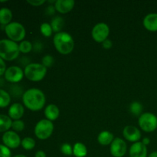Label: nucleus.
Wrapping results in <instances>:
<instances>
[{"instance_id":"f257e3e1","label":"nucleus","mask_w":157,"mask_h":157,"mask_svg":"<svg viewBox=\"0 0 157 157\" xmlns=\"http://www.w3.org/2000/svg\"><path fill=\"white\" fill-rule=\"evenodd\" d=\"M22 102L25 107L31 111L42 110L46 103L44 92L38 88H30L23 93Z\"/></svg>"},{"instance_id":"f03ea898","label":"nucleus","mask_w":157,"mask_h":157,"mask_svg":"<svg viewBox=\"0 0 157 157\" xmlns=\"http://www.w3.org/2000/svg\"><path fill=\"white\" fill-rule=\"evenodd\" d=\"M53 44L58 53L67 55L71 53L75 48V41L71 35L65 32L56 33L53 38Z\"/></svg>"},{"instance_id":"7ed1b4c3","label":"nucleus","mask_w":157,"mask_h":157,"mask_svg":"<svg viewBox=\"0 0 157 157\" xmlns=\"http://www.w3.org/2000/svg\"><path fill=\"white\" fill-rule=\"evenodd\" d=\"M20 54L18 43L10 39L0 40V58L4 61H14Z\"/></svg>"},{"instance_id":"20e7f679","label":"nucleus","mask_w":157,"mask_h":157,"mask_svg":"<svg viewBox=\"0 0 157 157\" xmlns=\"http://www.w3.org/2000/svg\"><path fill=\"white\" fill-rule=\"evenodd\" d=\"M48 68L40 63H29L25 67V77L33 82L42 81L46 76Z\"/></svg>"},{"instance_id":"39448f33","label":"nucleus","mask_w":157,"mask_h":157,"mask_svg":"<svg viewBox=\"0 0 157 157\" xmlns=\"http://www.w3.org/2000/svg\"><path fill=\"white\" fill-rule=\"evenodd\" d=\"M5 32L9 39L16 43L24 41L26 35V31L24 25L17 21H12L5 26Z\"/></svg>"},{"instance_id":"423d86ee","label":"nucleus","mask_w":157,"mask_h":157,"mask_svg":"<svg viewBox=\"0 0 157 157\" xmlns=\"http://www.w3.org/2000/svg\"><path fill=\"white\" fill-rule=\"evenodd\" d=\"M55 126L52 121L47 119H42L38 121L34 129V133L38 139L44 140L52 135Z\"/></svg>"},{"instance_id":"0eeeda50","label":"nucleus","mask_w":157,"mask_h":157,"mask_svg":"<svg viewBox=\"0 0 157 157\" xmlns=\"http://www.w3.org/2000/svg\"><path fill=\"white\" fill-rule=\"evenodd\" d=\"M138 124L144 132L151 133L157 129V117L150 112L142 113L138 119Z\"/></svg>"},{"instance_id":"6e6552de","label":"nucleus","mask_w":157,"mask_h":157,"mask_svg":"<svg viewBox=\"0 0 157 157\" xmlns=\"http://www.w3.org/2000/svg\"><path fill=\"white\" fill-rule=\"evenodd\" d=\"M110 35V28L104 22H99L94 26L91 31V36L96 42L102 44L105 40L108 39Z\"/></svg>"},{"instance_id":"1a4fd4ad","label":"nucleus","mask_w":157,"mask_h":157,"mask_svg":"<svg viewBox=\"0 0 157 157\" xmlns=\"http://www.w3.org/2000/svg\"><path fill=\"white\" fill-rule=\"evenodd\" d=\"M25 76L24 71L18 66H10L6 69L4 78L8 82L16 84L20 82Z\"/></svg>"},{"instance_id":"9d476101","label":"nucleus","mask_w":157,"mask_h":157,"mask_svg":"<svg viewBox=\"0 0 157 157\" xmlns=\"http://www.w3.org/2000/svg\"><path fill=\"white\" fill-rule=\"evenodd\" d=\"M127 151V143L120 137L114 138L110 145V154L113 157H124Z\"/></svg>"},{"instance_id":"9b49d317","label":"nucleus","mask_w":157,"mask_h":157,"mask_svg":"<svg viewBox=\"0 0 157 157\" xmlns=\"http://www.w3.org/2000/svg\"><path fill=\"white\" fill-rule=\"evenodd\" d=\"M2 140L3 144L10 150L18 148L21 145V138L18 136V133L13 130H9L3 133L2 136Z\"/></svg>"},{"instance_id":"f8f14e48","label":"nucleus","mask_w":157,"mask_h":157,"mask_svg":"<svg viewBox=\"0 0 157 157\" xmlns=\"http://www.w3.org/2000/svg\"><path fill=\"white\" fill-rule=\"evenodd\" d=\"M123 136L125 138L126 140L131 143H136L140 140L142 137V133H141L140 129L134 126H126L123 130Z\"/></svg>"},{"instance_id":"ddd939ff","label":"nucleus","mask_w":157,"mask_h":157,"mask_svg":"<svg viewBox=\"0 0 157 157\" xmlns=\"http://www.w3.org/2000/svg\"><path fill=\"white\" fill-rule=\"evenodd\" d=\"M129 155L130 157H148L147 146L140 141L134 143L130 147Z\"/></svg>"},{"instance_id":"4468645a","label":"nucleus","mask_w":157,"mask_h":157,"mask_svg":"<svg viewBox=\"0 0 157 157\" xmlns=\"http://www.w3.org/2000/svg\"><path fill=\"white\" fill-rule=\"evenodd\" d=\"M24 106L20 103H14L9 107L8 110V116L13 121L21 120V118L24 116Z\"/></svg>"},{"instance_id":"2eb2a0df","label":"nucleus","mask_w":157,"mask_h":157,"mask_svg":"<svg viewBox=\"0 0 157 157\" xmlns=\"http://www.w3.org/2000/svg\"><path fill=\"white\" fill-rule=\"evenodd\" d=\"M75 2L74 0H57L55 3V9L61 14H67L74 9Z\"/></svg>"},{"instance_id":"dca6fc26","label":"nucleus","mask_w":157,"mask_h":157,"mask_svg":"<svg viewBox=\"0 0 157 157\" xmlns=\"http://www.w3.org/2000/svg\"><path fill=\"white\" fill-rule=\"evenodd\" d=\"M143 25L150 32H157V13H150L146 15L143 21Z\"/></svg>"},{"instance_id":"f3484780","label":"nucleus","mask_w":157,"mask_h":157,"mask_svg":"<svg viewBox=\"0 0 157 157\" xmlns=\"http://www.w3.org/2000/svg\"><path fill=\"white\" fill-rule=\"evenodd\" d=\"M44 114L45 116V119L50 121H56L60 115V110L57 105L54 104H50L46 106L44 110Z\"/></svg>"},{"instance_id":"a211bd4d","label":"nucleus","mask_w":157,"mask_h":157,"mask_svg":"<svg viewBox=\"0 0 157 157\" xmlns=\"http://www.w3.org/2000/svg\"><path fill=\"white\" fill-rule=\"evenodd\" d=\"M114 140V136L113 133L107 130H104L101 132L98 136V142L102 146H108L111 144Z\"/></svg>"},{"instance_id":"6ab92c4d","label":"nucleus","mask_w":157,"mask_h":157,"mask_svg":"<svg viewBox=\"0 0 157 157\" xmlns=\"http://www.w3.org/2000/svg\"><path fill=\"white\" fill-rule=\"evenodd\" d=\"M12 12L8 8L0 9V25L6 26L12 22Z\"/></svg>"},{"instance_id":"aec40b11","label":"nucleus","mask_w":157,"mask_h":157,"mask_svg":"<svg viewBox=\"0 0 157 157\" xmlns=\"http://www.w3.org/2000/svg\"><path fill=\"white\" fill-rule=\"evenodd\" d=\"M12 120L8 115L0 114V133H6L12 128Z\"/></svg>"},{"instance_id":"412c9836","label":"nucleus","mask_w":157,"mask_h":157,"mask_svg":"<svg viewBox=\"0 0 157 157\" xmlns=\"http://www.w3.org/2000/svg\"><path fill=\"white\" fill-rule=\"evenodd\" d=\"M73 155L75 157H85L87 155V147L82 143H76L73 146Z\"/></svg>"},{"instance_id":"4be33fe9","label":"nucleus","mask_w":157,"mask_h":157,"mask_svg":"<svg viewBox=\"0 0 157 157\" xmlns=\"http://www.w3.org/2000/svg\"><path fill=\"white\" fill-rule=\"evenodd\" d=\"M64 20L62 17L61 16H55V18H52V21H51V25H52L53 32L55 33H58V32H62V29L64 27Z\"/></svg>"},{"instance_id":"5701e85b","label":"nucleus","mask_w":157,"mask_h":157,"mask_svg":"<svg viewBox=\"0 0 157 157\" xmlns=\"http://www.w3.org/2000/svg\"><path fill=\"white\" fill-rule=\"evenodd\" d=\"M11 103V96L7 91L0 89V108L7 107Z\"/></svg>"},{"instance_id":"b1692460","label":"nucleus","mask_w":157,"mask_h":157,"mask_svg":"<svg viewBox=\"0 0 157 157\" xmlns=\"http://www.w3.org/2000/svg\"><path fill=\"white\" fill-rule=\"evenodd\" d=\"M130 111L133 115L136 117H140L142 114L143 112V105L141 103L138 102V101H133L130 104Z\"/></svg>"},{"instance_id":"393cba45","label":"nucleus","mask_w":157,"mask_h":157,"mask_svg":"<svg viewBox=\"0 0 157 157\" xmlns=\"http://www.w3.org/2000/svg\"><path fill=\"white\" fill-rule=\"evenodd\" d=\"M36 145V142L35 140L32 137H25L21 140V146L24 150H33Z\"/></svg>"},{"instance_id":"a878e982","label":"nucleus","mask_w":157,"mask_h":157,"mask_svg":"<svg viewBox=\"0 0 157 157\" xmlns=\"http://www.w3.org/2000/svg\"><path fill=\"white\" fill-rule=\"evenodd\" d=\"M18 48H19L20 53L28 54L33 50V44L31 41L24 40L18 44Z\"/></svg>"},{"instance_id":"bb28decb","label":"nucleus","mask_w":157,"mask_h":157,"mask_svg":"<svg viewBox=\"0 0 157 157\" xmlns=\"http://www.w3.org/2000/svg\"><path fill=\"white\" fill-rule=\"evenodd\" d=\"M40 32L41 35L45 38H49L53 34V29H52L51 24L48 22H43L40 26Z\"/></svg>"},{"instance_id":"cd10ccee","label":"nucleus","mask_w":157,"mask_h":157,"mask_svg":"<svg viewBox=\"0 0 157 157\" xmlns=\"http://www.w3.org/2000/svg\"><path fill=\"white\" fill-rule=\"evenodd\" d=\"M55 63V58L52 55H46L41 59V64L44 66L45 67L48 68L51 67Z\"/></svg>"},{"instance_id":"c85d7f7f","label":"nucleus","mask_w":157,"mask_h":157,"mask_svg":"<svg viewBox=\"0 0 157 157\" xmlns=\"http://www.w3.org/2000/svg\"><path fill=\"white\" fill-rule=\"evenodd\" d=\"M12 129L15 132H21L25 129V123L21 120L12 121Z\"/></svg>"},{"instance_id":"c756f323","label":"nucleus","mask_w":157,"mask_h":157,"mask_svg":"<svg viewBox=\"0 0 157 157\" xmlns=\"http://www.w3.org/2000/svg\"><path fill=\"white\" fill-rule=\"evenodd\" d=\"M61 152L64 156H71L73 155V147L69 144H64L61 147Z\"/></svg>"},{"instance_id":"7c9ffc66","label":"nucleus","mask_w":157,"mask_h":157,"mask_svg":"<svg viewBox=\"0 0 157 157\" xmlns=\"http://www.w3.org/2000/svg\"><path fill=\"white\" fill-rule=\"evenodd\" d=\"M0 157H12L11 150L4 144H0Z\"/></svg>"},{"instance_id":"2f4dec72","label":"nucleus","mask_w":157,"mask_h":157,"mask_svg":"<svg viewBox=\"0 0 157 157\" xmlns=\"http://www.w3.org/2000/svg\"><path fill=\"white\" fill-rule=\"evenodd\" d=\"M55 12H56V9H55V6H53V5H49L48 6L46 7L45 14L47 15H50V16L54 15H55Z\"/></svg>"},{"instance_id":"473e14b6","label":"nucleus","mask_w":157,"mask_h":157,"mask_svg":"<svg viewBox=\"0 0 157 157\" xmlns=\"http://www.w3.org/2000/svg\"><path fill=\"white\" fill-rule=\"evenodd\" d=\"M27 2L32 6H40L46 2L45 0H28Z\"/></svg>"},{"instance_id":"72a5a7b5","label":"nucleus","mask_w":157,"mask_h":157,"mask_svg":"<svg viewBox=\"0 0 157 157\" xmlns=\"http://www.w3.org/2000/svg\"><path fill=\"white\" fill-rule=\"evenodd\" d=\"M6 69H7V67H6V62L2 58H0V77L5 75Z\"/></svg>"},{"instance_id":"f704fd0d","label":"nucleus","mask_w":157,"mask_h":157,"mask_svg":"<svg viewBox=\"0 0 157 157\" xmlns=\"http://www.w3.org/2000/svg\"><path fill=\"white\" fill-rule=\"evenodd\" d=\"M113 46V43H112V41L110 39H107L102 43V47L104 48L106 50H108V49H110Z\"/></svg>"},{"instance_id":"c9c22d12","label":"nucleus","mask_w":157,"mask_h":157,"mask_svg":"<svg viewBox=\"0 0 157 157\" xmlns=\"http://www.w3.org/2000/svg\"><path fill=\"white\" fill-rule=\"evenodd\" d=\"M43 48V45L41 44V43L40 42V41H35V44H33V50L35 51V52H41V50H42Z\"/></svg>"},{"instance_id":"e433bc0d","label":"nucleus","mask_w":157,"mask_h":157,"mask_svg":"<svg viewBox=\"0 0 157 157\" xmlns=\"http://www.w3.org/2000/svg\"><path fill=\"white\" fill-rule=\"evenodd\" d=\"M35 157H46V153L43 150H38L35 153Z\"/></svg>"},{"instance_id":"4c0bfd02","label":"nucleus","mask_w":157,"mask_h":157,"mask_svg":"<svg viewBox=\"0 0 157 157\" xmlns=\"http://www.w3.org/2000/svg\"><path fill=\"white\" fill-rule=\"evenodd\" d=\"M142 143L144 144V145L147 146H147H148L149 144H150V138H148V137L144 138V139H143V140H142Z\"/></svg>"},{"instance_id":"58836bf2","label":"nucleus","mask_w":157,"mask_h":157,"mask_svg":"<svg viewBox=\"0 0 157 157\" xmlns=\"http://www.w3.org/2000/svg\"><path fill=\"white\" fill-rule=\"evenodd\" d=\"M148 157H157V151H153L149 155Z\"/></svg>"},{"instance_id":"ea45409f","label":"nucleus","mask_w":157,"mask_h":157,"mask_svg":"<svg viewBox=\"0 0 157 157\" xmlns=\"http://www.w3.org/2000/svg\"><path fill=\"white\" fill-rule=\"evenodd\" d=\"M13 157H27V156H25V155H22V154H18V155H16V156H15Z\"/></svg>"},{"instance_id":"a19ab883","label":"nucleus","mask_w":157,"mask_h":157,"mask_svg":"<svg viewBox=\"0 0 157 157\" xmlns=\"http://www.w3.org/2000/svg\"><path fill=\"white\" fill-rule=\"evenodd\" d=\"M7 1H0V2H6Z\"/></svg>"}]
</instances>
